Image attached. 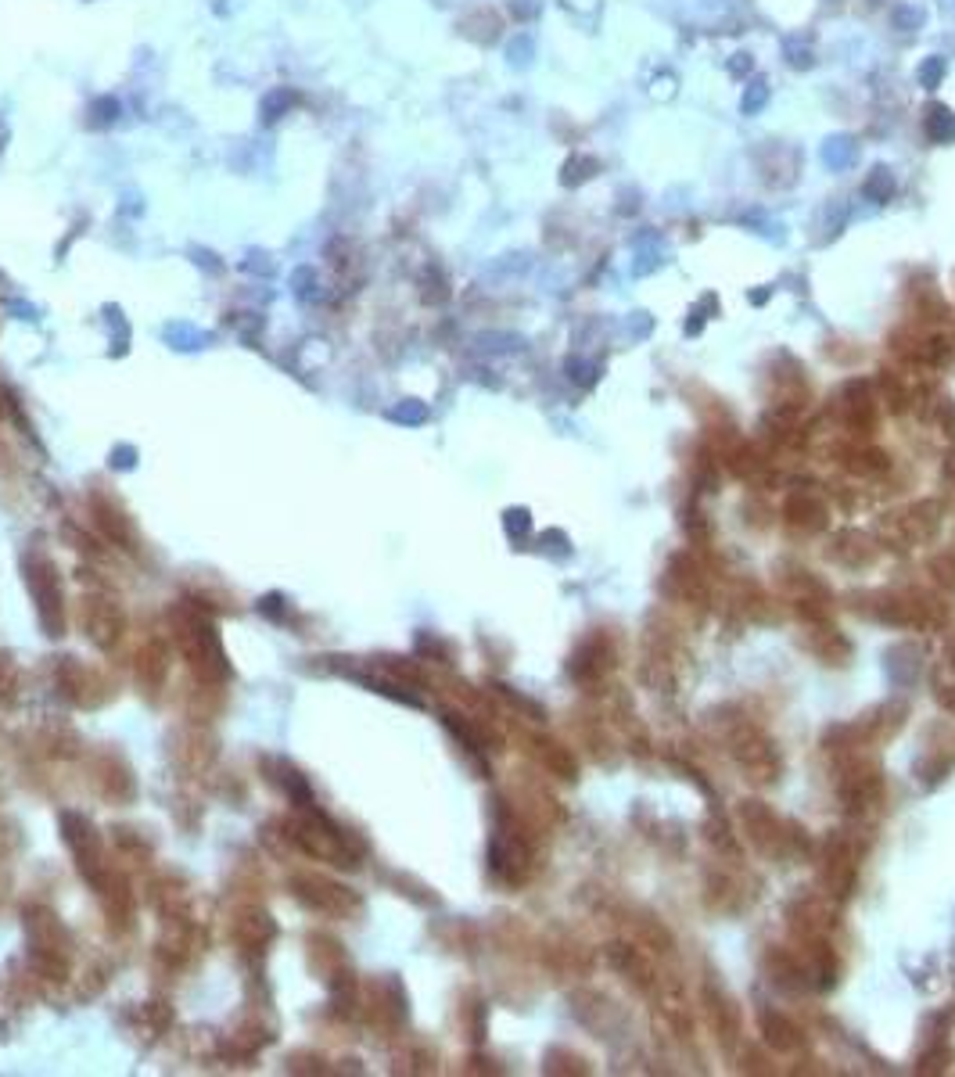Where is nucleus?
<instances>
[{
	"label": "nucleus",
	"instance_id": "1",
	"mask_svg": "<svg viewBox=\"0 0 955 1077\" xmlns=\"http://www.w3.org/2000/svg\"><path fill=\"white\" fill-rule=\"evenodd\" d=\"M169 636H173L176 650L184 657L191 672L202 679L205 686H223L230 675L227 665V650L220 643V632L212 629V622L202 614L198 604H180L173 614H169Z\"/></svg>",
	"mask_w": 955,
	"mask_h": 1077
},
{
	"label": "nucleus",
	"instance_id": "2",
	"mask_svg": "<svg viewBox=\"0 0 955 1077\" xmlns=\"http://www.w3.org/2000/svg\"><path fill=\"white\" fill-rule=\"evenodd\" d=\"M284 837H288L302 855L327 862V866L356 869L363 859L360 841H356L352 833H345L331 815H324L316 805L295 808V815L284 819Z\"/></svg>",
	"mask_w": 955,
	"mask_h": 1077
},
{
	"label": "nucleus",
	"instance_id": "3",
	"mask_svg": "<svg viewBox=\"0 0 955 1077\" xmlns=\"http://www.w3.org/2000/svg\"><path fill=\"white\" fill-rule=\"evenodd\" d=\"M26 571L29 596L36 604V618L44 625L47 636H62L65 632V604H62V586H58V568L51 564V557L40 550H33L22 564Z\"/></svg>",
	"mask_w": 955,
	"mask_h": 1077
},
{
	"label": "nucleus",
	"instance_id": "4",
	"mask_svg": "<svg viewBox=\"0 0 955 1077\" xmlns=\"http://www.w3.org/2000/svg\"><path fill=\"white\" fill-rule=\"evenodd\" d=\"M291 894H295L298 905H306L316 916L349 920L352 912H360V894L320 873H295L291 876Z\"/></svg>",
	"mask_w": 955,
	"mask_h": 1077
},
{
	"label": "nucleus",
	"instance_id": "5",
	"mask_svg": "<svg viewBox=\"0 0 955 1077\" xmlns=\"http://www.w3.org/2000/svg\"><path fill=\"white\" fill-rule=\"evenodd\" d=\"M79 629L97 650H115L126 632V611L119 600L101 593H90L79 600Z\"/></svg>",
	"mask_w": 955,
	"mask_h": 1077
},
{
	"label": "nucleus",
	"instance_id": "6",
	"mask_svg": "<svg viewBox=\"0 0 955 1077\" xmlns=\"http://www.w3.org/2000/svg\"><path fill=\"white\" fill-rule=\"evenodd\" d=\"M62 837H65V848H69L72 859H76L79 873L87 876L90 887H94L112 866L105 862V844H101V837L94 833L90 819H83V815H76V812H65L62 815Z\"/></svg>",
	"mask_w": 955,
	"mask_h": 1077
},
{
	"label": "nucleus",
	"instance_id": "7",
	"mask_svg": "<svg viewBox=\"0 0 955 1077\" xmlns=\"http://www.w3.org/2000/svg\"><path fill=\"white\" fill-rule=\"evenodd\" d=\"M54 683H58V693L65 701L76 704V708H97V704H105L112 697V686L105 683V675L76 661V657H62V665L54 668Z\"/></svg>",
	"mask_w": 955,
	"mask_h": 1077
},
{
	"label": "nucleus",
	"instance_id": "8",
	"mask_svg": "<svg viewBox=\"0 0 955 1077\" xmlns=\"http://www.w3.org/2000/svg\"><path fill=\"white\" fill-rule=\"evenodd\" d=\"M133 672H137V686H141L148 697H155L169 679V643L166 640L141 643L137 661H133Z\"/></svg>",
	"mask_w": 955,
	"mask_h": 1077
},
{
	"label": "nucleus",
	"instance_id": "9",
	"mask_svg": "<svg viewBox=\"0 0 955 1077\" xmlns=\"http://www.w3.org/2000/svg\"><path fill=\"white\" fill-rule=\"evenodd\" d=\"M273 920H270V912L263 909H255V905H245V909H237L234 912V923H230V934H234V941L245 952H259V948H266L273 941Z\"/></svg>",
	"mask_w": 955,
	"mask_h": 1077
},
{
	"label": "nucleus",
	"instance_id": "10",
	"mask_svg": "<svg viewBox=\"0 0 955 1077\" xmlns=\"http://www.w3.org/2000/svg\"><path fill=\"white\" fill-rule=\"evenodd\" d=\"M263 772H266V780H270L273 787L288 794V801H291L295 808L316 805V801H313V790H309V783H306V776H302V772H298L295 765L284 762V758H266Z\"/></svg>",
	"mask_w": 955,
	"mask_h": 1077
},
{
	"label": "nucleus",
	"instance_id": "11",
	"mask_svg": "<svg viewBox=\"0 0 955 1077\" xmlns=\"http://www.w3.org/2000/svg\"><path fill=\"white\" fill-rule=\"evenodd\" d=\"M94 521H97V528L105 532V539H112V543L123 546V550H133V539H137V532H133V521L123 514V510L115 507L112 500H105V496H94Z\"/></svg>",
	"mask_w": 955,
	"mask_h": 1077
},
{
	"label": "nucleus",
	"instance_id": "12",
	"mask_svg": "<svg viewBox=\"0 0 955 1077\" xmlns=\"http://www.w3.org/2000/svg\"><path fill=\"white\" fill-rule=\"evenodd\" d=\"M94 780H97V790H101L105 797H112V801H130L133 797V776L115 754H105V758L94 765Z\"/></svg>",
	"mask_w": 955,
	"mask_h": 1077
},
{
	"label": "nucleus",
	"instance_id": "13",
	"mask_svg": "<svg viewBox=\"0 0 955 1077\" xmlns=\"http://www.w3.org/2000/svg\"><path fill=\"white\" fill-rule=\"evenodd\" d=\"M923 126H927V137H930L934 144L955 141V115H952V108L930 105V108H927V119H923Z\"/></svg>",
	"mask_w": 955,
	"mask_h": 1077
},
{
	"label": "nucleus",
	"instance_id": "14",
	"mask_svg": "<svg viewBox=\"0 0 955 1077\" xmlns=\"http://www.w3.org/2000/svg\"><path fill=\"white\" fill-rule=\"evenodd\" d=\"M298 101H302V97H298V90H291V87L270 90V94L263 97V123H277V119H281V115H288Z\"/></svg>",
	"mask_w": 955,
	"mask_h": 1077
},
{
	"label": "nucleus",
	"instance_id": "15",
	"mask_svg": "<svg viewBox=\"0 0 955 1077\" xmlns=\"http://www.w3.org/2000/svg\"><path fill=\"white\" fill-rule=\"evenodd\" d=\"M891 194H894V176L884 166L873 169L866 180V198L869 202H891Z\"/></svg>",
	"mask_w": 955,
	"mask_h": 1077
},
{
	"label": "nucleus",
	"instance_id": "16",
	"mask_svg": "<svg viewBox=\"0 0 955 1077\" xmlns=\"http://www.w3.org/2000/svg\"><path fill=\"white\" fill-rule=\"evenodd\" d=\"M589 169H596L593 158H571L568 166H564V184H579V180H589Z\"/></svg>",
	"mask_w": 955,
	"mask_h": 1077
},
{
	"label": "nucleus",
	"instance_id": "17",
	"mask_svg": "<svg viewBox=\"0 0 955 1077\" xmlns=\"http://www.w3.org/2000/svg\"><path fill=\"white\" fill-rule=\"evenodd\" d=\"M941 76H945V62H941V58H930V62L920 69L923 87H938V83H941Z\"/></svg>",
	"mask_w": 955,
	"mask_h": 1077
},
{
	"label": "nucleus",
	"instance_id": "18",
	"mask_svg": "<svg viewBox=\"0 0 955 1077\" xmlns=\"http://www.w3.org/2000/svg\"><path fill=\"white\" fill-rule=\"evenodd\" d=\"M758 105H765V87H758V94L751 90V94L744 97V112H751V108H758Z\"/></svg>",
	"mask_w": 955,
	"mask_h": 1077
}]
</instances>
